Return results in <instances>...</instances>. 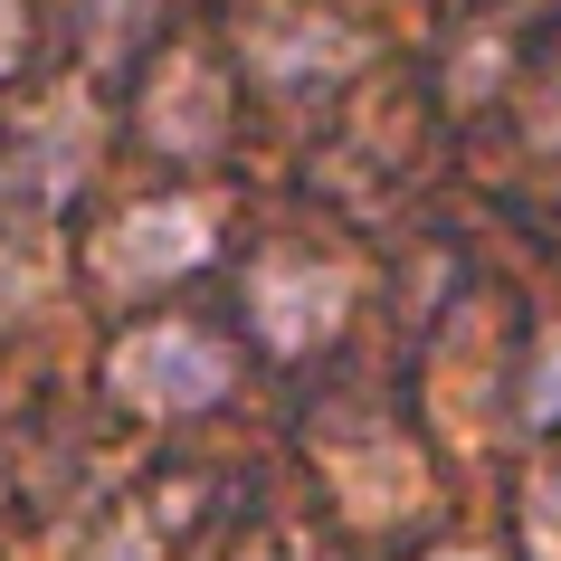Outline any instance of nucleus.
Returning <instances> with one entry per match:
<instances>
[{
	"mask_svg": "<svg viewBox=\"0 0 561 561\" xmlns=\"http://www.w3.org/2000/svg\"><path fill=\"white\" fill-rule=\"evenodd\" d=\"M144 552H152V542H144V524H124L115 542H105V561H144Z\"/></svg>",
	"mask_w": 561,
	"mask_h": 561,
	"instance_id": "obj_13",
	"label": "nucleus"
},
{
	"mask_svg": "<svg viewBox=\"0 0 561 561\" xmlns=\"http://www.w3.org/2000/svg\"><path fill=\"white\" fill-rule=\"evenodd\" d=\"M333 485H343V504H353V514L419 504V467H410V447H353V457L333 467Z\"/></svg>",
	"mask_w": 561,
	"mask_h": 561,
	"instance_id": "obj_7",
	"label": "nucleus"
},
{
	"mask_svg": "<svg viewBox=\"0 0 561 561\" xmlns=\"http://www.w3.org/2000/svg\"><path fill=\"white\" fill-rule=\"evenodd\" d=\"M144 10H152V0H87V30H105V38H115V30H134Z\"/></svg>",
	"mask_w": 561,
	"mask_h": 561,
	"instance_id": "obj_11",
	"label": "nucleus"
},
{
	"mask_svg": "<svg viewBox=\"0 0 561 561\" xmlns=\"http://www.w3.org/2000/svg\"><path fill=\"white\" fill-rule=\"evenodd\" d=\"M428 561H485V552H428Z\"/></svg>",
	"mask_w": 561,
	"mask_h": 561,
	"instance_id": "obj_15",
	"label": "nucleus"
},
{
	"mask_svg": "<svg viewBox=\"0 0 561 561\" xmlns=\"http://www.w3.org/2000/svg\"><path fill=\"white\" fill-rule=\"evenodd\" d=\"M524 524H533V552H542V561H561V467H542V476H533Z\"/></svg>",
	"mask_w": 561,
	"mask_h": 561,
	"instance_id": "obj_9",
	"label": "nucleus"
},
{
	"mask_svg": "<svg viewBox=\"0 0 561 561\" xmlns=\"http://www.w3.org/2000/svg\"><path fill=\"white\" fill-rule=\"evenodd\" d=\"M524 410L542 419V428H552V419H561V333H552V343H542V353H533V390H524Z\"/></svg>",
	"mask_w": 561,
	"mask_h": 561,
	"instance_id": "obj_10",
	"label": "nucleus"
},
{
	"mask_svg": "<svg viewBox=\"0 0 561 561\" xmlns=\"http://www.w3.org/2000/svg\"><path fill=\"white\" fill-rule=\"evenodd\" d=\"M144 124H152V144H162V152H209L219 134H229V95H219V77H209L201 58H172L162 77H152Z\"/></svg>",
	"mask_w": 561,
	"mask_h": 561,
	"instance_id": "obj_5",
	"label": "nucleus"
},
{
	"mask_svg": "<svg viewBox=\"0 0 561 561\" xmlns=\"http://www.w3.org/2000/svg\"><path fill=\"white\" fill-rule=\"evenodd\" d=\"M20 67V0H0V77Z\"/></svg>",
	"mask_w": 561,
	"mask_h": 561,
	"instance_id": "obj_12",
	"label": "nucleus"
},
{
	"mask_svg": "<svg viewBox=\"0 0 561 561\" xmlns=\"http://www.w3.org/2000/svg\"><path fill=\"white\" fill-rule=\"evenodd\" d=\"M542 152H561V115H552V124H542Z\"/></svg>",
	"mask_w": 561,
	"mask_h": 561,
	"instance_id": "obj_14",
	"label": "nucleus"
},
{
	"mask_svg": "<svg viewBox=\"0 0 561 561\" xmlns=\"http://www.w3.org/2000/svg\"><path fill=\"white\" fill-rule=\"evenodd\" d=\"M105 381H115L134 410H209V400L229 390V353H219L209 333H191V324H152V333H134V343H115Z\"/></svg>",
	"mask_w": 561,
	"mask_h": 561,
	"instance_id": "obj_1",
	"label": "nucleus"
},
{
	"mask_svg": "<svg viewBox=\"0 0 561 561\" xmlns=\"http://www.w3.org/2000/svg\"><path fill=\"white\" fill-rule=\"evenodd\" d=\"M48 296V248H20V238H0V324H10V314H30V305Z\"/></svg>",
	"mask_w": 561,
	"mask_h": 561,
	"instance_id": "obj_8",
	"label": "nucleus"
},
{
	"mask_svg": "<svg viewBox=\"0 0 561 561\" xmlns=\"http://www.w3.org/2000/svg\"><path fill=\"white\" fill-rule=\"evenodd\" d=\"M201 257H209V209L201 201L124 209L115 229H105V248H95L105 286H152V276H181V266H201Z\"/></svg>",
	"mask_w": 561,
	"mask_h": 561,
	"instance_id": "obj_2",
	"label": "nucleus"
},
{
	"mask_svg": "<svg viewBox=\"0 0 561 561\" xmlns=\"http://www.w3.org/2000/svg\"><path fill=\"white\" fill-rule=\"evenodd\" d=\"M248 67L266 87H314V77L362 67V38L333 30V20H266V30H248Z\"/></svg>",
	"mask_w": 561,
	"mask_h": 561,
	"instance_id": "obj_4",
	"label": "nucleus"
},
{
	"mask_svg": "<svg viewBox=\"0 0 561 561\" xmlns=\"http://www.w3.org/2000/svg\"><path fill=\"white\" fill-rule=\"evenodd\" d=\"M30 152H38V181H48V191H67V181L95 162V105H87V95H58V105H38Z\"/></svg>",
	"mask_w": 561,
	"mask_h": 561,
	"instance_id": "obj_6",
	"label": "nucleus"
},
{
	"mask_svg": "<svg viewBox=\"0 0 561 561\" xmlns=\"http://www.w3.org/2000/svg\"><path fill=\"white\" fill-rule=\"evenodd\" d=\"M343 305H353V276H343V266H314V257H266L257 266V333L276 353L324 343V333L343 324Z\"/></svg>",
	"mask_w": 561,
	"mask_h": 561,
	"instance_id": "obj_3",
	"label": "nucleus"
}]
</instances>
